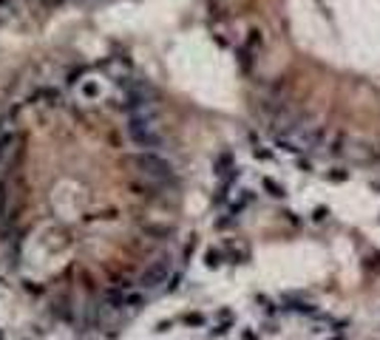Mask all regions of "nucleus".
I'll return each mask as SVG.
<instances>
[{"label":"nucleus","mask_w":380,"mask_h":340,"mask_svg":"<svg viewBox=\"0 0 380 340\" xmlns=\"http://www.w3.org/2000/svg\"><path fill=\"white\" fill-rule=\"evenodd\" d=\"M216 173H219V176H224V173L236 176V173H239V170H236V165H233V156H230V153H221V156H219V162H216Z\"/></svg>","instance_id":"7"},{"label":"nucleus","mask_w":380,"mask_h":340,"mask_svg":"<svg viewBox=\"0 0 380 340\" xmlns=\"http://www.w3.org/2000/svg\"><path fill=\"white\" fill-rule=\"evenodd\" d=\"M185 323H187V326H202V323H204V318H202V315H187V318H185Z\"/></svg>","instance_id":"11"},{"label":"nucleus","mask_w":380,"mask_h":340,"mask_svg":"<svg viewBox=\"0 0 380 340\" xmlns=\"http://www.w3.org/2000/svg\"><path fill=\"white\" fill-rule=\"evenodd\" d=\"M264 190L270 193V196H275V199H284V187H278L273 179H264Z\"/></svg>","instance_id":"10"},{"label":"nucleus","mask_w":380,"mask_h":340,"mask_svg":"<svg viewBox=\"0 0 380 340\" xmlns=\"http://www.w3.org/2000/svg\"><path fill=\"white\" fill-rule=\"evenodd\" d=\"M204 264H207L210 270L221 267V253H219V250H207V253H204Z\"/></svg>","instance_id":"9"},{"label":"nucleus","mask_w":380,"mask_h":340,"mask_svg":"<svg viewBox=\"0 0 380 340\" xmlns=\"http://www.w3.org/2000/svg\"><path fill=\"white\" fill-rule=\"evenodd\" d=\"M344 145H346V133L344 131H335L332 133V142H329V156H341L344 153Z\"/></svg>","instance_id":"8"},{"label":"nucleus","mask_w":380,"mask_h":340,"mask_svg":"<svg viewBox=\"0 0 380 340\" xmlns=\"http://www.w3.org/2000/svg\"><path fill=\"white\" fill-rule=\"evenodd\" d=\"M170 272H173V261H170V258H156L148 270L142 272L139 287L142 289H159L162 284H168Z\"/></svg>","instance_id":"3"},{"label":"nucleus","mask_w":380,"mask_h":340,"mask_svg":"<svg viewBox=\"0 0 380 340\" xmlns=\"http://www.w3.org/2000/svg\"><path fill=\"white\" fill-rule=\"evenodd\" d=\"M329 179H332V182H344L346 173H344V170H335V173H329Z\"/></svg>","instance_id":"12"},{"label":"nucleus","mask_w":380,"mask_h":340,"mask_svg":"<svg viewBox=\"0 0 380 340\" xmlns=\"http://www.w3.org/2000/svg\"><path fill=\"white\" fill-rule=\"evenodd\" d=\"M31 102L43 105V108H60L62 96H60V91H57V88H40V91L34 94V99H31Z\"/></svg>","instance_id":"6"},{"label":"nucleus","mask_w":380,"mask_h":340,"mask_svg":"<svg viewBox=\"0 0 380 340\" xmlns=\"http://www.w3.org/2000/svg\"><path fill=\"white\" fill-rule=\"evenodd\" d=\"M17 148H20V133H17V128L0 131V167H6L11 159L17 156Z\"/></svg>","instance_id":"4"},{"label":"nucleus","mask_w":380,"mask_h":340,"mask_svg":"<svg viewBox=\"0 0 380 340\" xmlns=\"http://www.w3.org/2000/svg\"><path fill=\"white\" fill-rule=\"evenodd\" d=\"M128 139H131L139 150L162 148L165 133H162V125H159V119H156V108L128 116Z\"/></svg>","instance_id":"2"},{"label":"nucleus","mask_w":380,"mask_h":340,"mask_svg":"<svg viewBox=\"0 0 380 340\" xmlns=\"http://www.w3.org/2000/svg\"><path fill=\"white\" fill-rule=\"evenodd\" d=\"M77 94H80L82 102H97L99 96H102V82L97 77L77 79Z\"/></svg>","instance_id":"5"},{"label":"nucleus","mask_w":380,"mask_h":340,"mask_svg":"<svg viewBox=\"0 0 380 340\" xmlns=\"http://www.w3.org/2000/svg\"><path fill=\"white\" fill-rule=\"evenodd\" d=\"M125 162L136 170L139 179H145V182L153 184V187H165V184L176 182V170H173V165H170L162 153H156V150H139V153H131V156H125Z\"/></svg>","instance_id":"1"}]
</instances>
